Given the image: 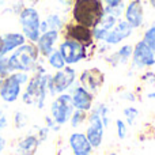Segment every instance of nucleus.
Wrapping results in <instances>:
<instances>
[{"mask_svg":"<svg viewBox=\"0 0 155 155\" xmlns=\"http://www.w3.org/2000/svg\"><path fill=\"white\" fill-rule=\"evenodd\" d=\"M52 74H30V79L26 83L21 94V101L27 106H35L37 109H44L46 98L49 97V82Z\"/></svg>","mask_w":155,"mask_h":155,"instance_id":"obj_1","label":"nucleus"},{"mask_svg":"<svg viewBox=\"0 0 155 155\" xmlns=\"http://www.w3.org/2000/svg\"><path fill=\"white\" fill-rule=\"evenodd\" d=\"M105 16V4L102 0H74L71 8L72 22L93 30Z\"/></svg>","mask_w":155,"mask_h":155,"instance_id":"obj_2","label":"nucleus"},{"mask_svg":"<svg viewBox=\"0 0 155 155\" xmlns=\"http://www.w3.org/2000/svg\"><path fill=\"white\" fill-rule=\"evenodd\" d=\"M41 61V54L37 49V45L34 42L23 44L18 49L10 53L8 63L12 72H27L33 74L38 64Z\"/></svg>","mask_w":155,"mask_h":155,"instance_id":"obj_3","label":"nucleus"},{"mask_svg":"<svg viewBox=\"0 0 155 155\" xmlns=\"http://www.w3.org/2000/svg\"><path fill=\"white\" fill-rule=\"evenodd\" d=\"M19 25L22 29V34L26 37L29 42H37L41 35V16L34 5H25L18 14Z\"/></svg>","mask_w":155,"mask_h":155,"instance_id":"obj_4","label":"nucleus"},{"mask_svg":"<svg viewBox=\"0 0 155 155\" xmlns=\"http://www.w3.org/2000/svg\"><path fill=\"white\" fill-rule=\"evenodd\" d=\"M78 83V72L72 65H65L63 70L54 71L49 82V95L56 97L59 94L68 93Z\"/></svg>","mask_w":155,"mask_h":155,"instance_id":"obj_5","label":"nucleus"},{"mask_svg":"<svg viewBox=\"0 0 155 155\" xmlns=\"http://www.w3.org/2000/svg\"><path fill=\"white\" fill-rule=\"evenodd\" d=\"M131 72L140 70H151L155 65V54L153 49L143 40H139L134 45V52L131 57ZM129 72V75H131Z\"/></svg>","mask_w":155,"mask_h":155,"instance_id":"obj_6","label":"nucleus"},{"mask_svg":"<svg viewBox=\"0 0 155 155\" xmlns=\"http://www.w3.org/2000/svg\"><path fill=\"white\" fill-rule=\"evenodd\" d=\"M74 105H72V99H71V94L70 93H63L59 94L53 98V101L51 102V113L56 124H59L60 127L65 125L70 121L71 114L74 112Z\"/></svg>","mask_w":155,"mask_h":155,"instance_id":"obj_7","label":"nucleus"},{"mask_svg":"<svg viewBox=\"0 0 155 155\" xmlns=\"http://www.w3.org/2000/svg\"><path fill=\"white\" fill-rule=\"evenodd\" d=\"M59 52L61 53L63 59H64L65 64L67 65H76L79 63L84 61L90 53H88V49L86 46H83L82 44L76 42L72 40H64L60 41L59 46H57Z\"/></svg>","mask_w":155,"mask_h":155,"instance_id":"obj_8","label":"nucleus"},{"mask_svg":"<svg viewBox=\"0 0 155 155\" xmlns=\"http://www.w3.org/2000/svg\"><path fill=\"white\" fill-rule=\"evenodd\" d=\"M61 35L64 40H72L82 44L87 49L95 48V40L93 35V30L86 26H82L75 22H68L64 25V29L61 30Z\"/></svg>","mask_w":155,"mask_h":155,"instance_id":"obj_9","label":"nucleus"},{"mask_svg":"<svg viewBox=\"0 0 155 155\" xmlns=\"http://www.w3.org/2000/svg\"><path fill=\"white\" fill-rule=\"evenodd\" d=\"M105 125L102 123L101 117L98 114V110L95 107L88 112V117H87V128H86V136H87L88 142H90L91 147L94 150L99 148L104 143V137H105Z\"/></svg>","mask_w":155,"mask_h":155,"instance_id":"obj_10","label":"nucleus"},{"mask_svg":"<svg viewBox=\"0 0 155 155\" xmlns=\"http://www.w3.org/2000/svg\"><path fill=\"white\" fill-rule=\"evenodd\" d=\"M105 82H106V75L98 67L84 68L78 75V83L93 94H98L105 86Z\"/></svg>","mask_w":155,"mask_h":155,"instance_id":"obj_11","label":"nucleus"},{"mask_svg":"<svg viewBox=\"0 0 155 155\" xmlns=\"http://www.w3.org/2000/svg\"><path fill=\"white\" fill-rule=\"evenodd\" d=\"M23 91V86L16 79L15 74H10L8 76L0 79V99L4 104H14L21 98Z\"/></svg>","mask_w":155,"mask_h":155,"instance_id":"obj_12","label":"nucleus"},{"mask_svg":"<svg viewBox=\"0 0 155 155\" xmlns=\"http://www.w3.org/2000/svg\"><path fill=\"white\" fill-rule=\"evenodd\" d=\"M68 93L71 94L74 109L83 110V112H90L94 107V105H95V94L86 90L79 83H76Z\"/></svg>","mask_w":155,"mask_h":155,"instance_id":"obj_13","label":"nucleus"},{"mask_svg":"<svg viewBox=\"0 0 155 155\" xmlns=\"http://www.w3.org/2000/svg\"><path fill=\"white\" fill-rule=\"evenodd\" d=\"M132 34H134V27L125 19H118V22L114 25V27L105 35L102 42L109 46H116L118 44L124 42L125 40H128Z\"/></svg>","mask_w":155,"mask_h":155,"instance_id":"obj_14","label":"nucleus"},{"mask_svg":"<svg viewBox=\"0 0 155 155\" xmlns=\"http://www.w3.org/2000/svg\"><path fill=\"white\" fill-rule=\"evenodd\" d=\"M124 19L134 27L140 29L144 25V4L142 0H131L124 8Z\"/></svg>","mask_w":155,"mask_h":155,"instance_id":"obj_15","label":"nucleus"},{"mask_svg":"<svg viewBox=\"0 0 155 155\" xmlns=\"http://www.w3.org/2000/svg\"><path fill=\"white\" fill-rule=\"evenodd\" d=\"M60 37H61V33L54 31V30H48L45 33H41L35 45H37V49L42 59H46L54 49H57L56 45L59 44Z\"/></svg>","mask_w":155,"mask_h":155,"instance_id":"obj_16","label":"nucleus"},{"mask_svg":"<svg viewBox=\"0 0 155 155\" xmlns=\"http://www.w3.org/2000/svg\"><path fill=\"white\" fill-rule=\"evenodd\" d=\"M27 40L22 33L14 31V33H5V34L0 35V57L8 56L12 53L15 49L26 44Z\"/></svg>","mask_w":155,"mask_h":155,"instance_id":"obj_17","label":"nucleus"},{"mask_svg":"<svg viewBox=\"0 0 155 155\" xmlns=\"http://www.w3.org/2000/svg\"><path fill=\"white\" fill-rule=\"evenodd\" d=\"M68 146L74 155H87L93 153L94 148L91 147L87 136L84 132H72L68 137Z\"/></svg>","mask_w":155,"mask_h":155,"instance_id":"obj_18","label":"nucleus"},{"mask_svg":"<svg viewBox=\"0 0 155 155\" xmlns=\"http://www.w3.org/2000/svg\"><path fill=\"white\" fill-rule=\"evenodd\" d=\"M41 142L35 134H29L21 137L15 144V155H34L40 147Z\"/></svg>","mask_w":155,"mask_h":155,"instance_id":"obj_19","label":"nucleus"},{"mask_svg":"<svg viewBox=\"0 0 155 155\" xmlns=\"http://www.w3.org/2000/svg\"><path fill=\"white\" fill-rule=\"evenodd\" d=\"M118 22V18L113 15H109V14H105V16L101 19L98 25L93 29V35L95 42H102L105 38V35L110 31V30L114 27V25Z\"/></svg>","mask_w":155,"mask_h":155,"instance_id":"obj_20","label":"nucleus"},{"mask_svg":"<svg viewBox=\"0 0 155 155\" xmlns=\"http://www.w3.org/2000/svg\"><path fill=\"white\" fill-rule=\"evenodd\" d=\"M45 26H46V30H54V31H60L64 29V25L65 22L63 21V18L59 15V14H49L45 19Z\"/></svg>","mask_w":155,"mask_h":155,"instance_id":"obj_21","label":"nucleus"},{"mask_svg":"<svg viewBox=\"0 0 155 155\" xmlns=\"http://www.w3.org/2000/svg\"><path fill=\"white\" fill-rule=\"evenodd\" d=\"M46 63H48V65L53 71L63 70V68L67 65L65 64V61H64V59H63L61 53L59 52V49H54V51L52 52L48 57H46Z\"/></svg>","mask_w":155,"mask_h":155,"instance_id":"obj_22","label":"nucleus"},{"mask_svg":"<svg viewBox=\"0 0 155 155\" xmlns=\"http://www.w3.org/2000/svg\"><path fill=\"white\" fill-rule=\"evenodd\" d=\"M132 52H134V45H131V44H124L116 51L118 60H120V65H127L131 63Z\"/></svg>","mask_w":155,"mask_h":155,"instance_id":"obj_23","label":"nucleus"},{"mask_svg":"<svg viewBox=\"0 0 155 155\" xmlns=\"http://www.w3.org/2000/svg\"><path fill=\"white\" fill-rule=\"evenodd\" d=\"M87 117H88V112H83V110L75 109L72 112V114H71V118L68 123H70V125L74 129H78L87 123Z\"/></svg>","mask_w":155,"mask_h":155,"instance_id":"obj_24","label":"nucleus"},{"mask_svg":"<svg viewBox=\"0 0 155 155\" xmlns=\"http://www.w3.org/2000/svg\"><path fill=\"white\" fill-rule=\"evenodd\" d=\"M139 109L135 106H127L123 109V116H124V121L127 123L128 127H134L136 124L137 118H139Z\"/></svg>","mask_w":155,"mask_h":155,"instance_id":"obj_25","label":"nucleus"},{"mask_svg":"<svg viewBox=\"0 0 155 155\" xmlns=\"http://www.w3.org/2000/svg\"><path fill=\"white\" fill-rule=\"evenodd\" d=\"M94 107L98 110V114H99V117H101L102 123H104L105 128H107L109 124H110V109H109V106H107L105 102H98V104L94 105Z\"/></svg>","mask_w":155,"mask_h":155,"instance_id":"obj_26","label":"nucleus"},{"mask_svg":"<svg viewBox=\"0 0 155 155\" xmlns=\"http://www.w3.org/2000/svg\"><path fill=\"white\" fill-rule=\"evenodd\" d=\"M12 124L15 127V129H23L29 125V117H27L26 113L21 112V110H16L14 113V117H12Z\"/></svg>","mask_w":155,"mask_h":155,"instance_id":"obj_27","label":"nucleus"},{"mask_svg":"<svg viewBox=\"0 0 155 155\" xmlns=\"http://www.w3.org/2000/svg\"><path fill=\"white\" fill-rule=\"evenodd\" d=\"M142 40L144 41L151 49H153V52L155 54V23L151 25L150 27H147V29L144 30Z\"/></svg>","mask_w":155,"mask_h":155,"instance_id":"obj_28","label":"nucleus"},{"mask_svg":"<svg viewBox=\"0 0 155 155\" xmlns=\"http://www.w3.org/2000/svg\"><path fill=\"white\" fill-rule=\"evenodd\" d=\"M116 132H117V137L120 140L127 139V136H128V125H127V123L124 120H121V118L116 120Z\"/></svg>","mask_w":155,"mask_h":155,"instance_id":"obj_29","label":"nucleus"},{"mask_svg":"<svg viewBox=\"0 0 155 155\" xmlns=\"http://www.w3.org/2000/svg\"><path fill=\"white\" fill-rule=\"evenodd\" d=\"M140 83L146 86H154L155 84V72L153 70H146L144 72L140 75Z\"/></svg>","mask_w":155,"mask_h":155,"instance_id":"obj_30","label":"nucleus"},{"mask_svg":"<svg viewBox=\"0 0 155 155\" xmlns=\"http://www.w3.org/2000/svg\"><path fill=\"white\" fill-rule=\"evenodd\" d=\"M10 74H12L10 68V63H8V56H2L0 57V79L8 76Z\"/></svg>","mask_w":155,"mask_h":155,"instance_id":"obj_31","label":"nucleus"},{"mask_svg":"<svg viewBox=\"0 0 155 155\" xmlns=\"http://www.w3.org/2000/svg\"><path fill=\"white\" fill-rule=\"evenodd\" d=\"M44 120H45V127H48V128L51 129V132L52 131H53V132H59L60 131V128H61V127H60L59 124H56V121L52 118L51 114H46L45 117H44Z\"/></svg>","mask_w":155,"mask_h":155,"instance_id":"obj_32","label":"nucleus"},{"mask_svg":"<svg viewBox=\"0 0 155 155\" xmlns=\"http://www.w3.org/2000/svg\"><path fill=\"white\" fill-rule=\"evenodd\" d=\"M49 134H51V129H49L48 127L44 125V127H38V128H37V134H35V135H37L38 140H40L41 143H44L49 137Z\"/></svg>","mask_w":155,"mask_h":155,"instance_id":"obj_33","label":"nucleus"},{"mask_svg":"<svg viewBox=\"0 0 155 155\" xmlns=\"http://www.w3.org/2000/svg\"><path fill=\"white\" fill-rule=\"evenodd\" d=\"M8 125H10V121H8L7 114L4 113V110H0V134H2L4 129H7Z\"/></svg>","mask_w":155,"mask_h":155,"instance_id":"obj_34","label":"nucleus"},{"mask_svg":"<svg viewBox=\"0 0 155 155\" xmlns=\"http://www.w3.org/2000/svg\"><path fill=\"white\" fill-rule=\"evenodd\" d=\"M121 98L128 101V102H136L137 101V95L135 91H125V93L121 95Z\"/></svg>","mask_w":155,"mask_h":155,"instance_id":"obj_35","label":"nucleus"},{"mask_svg":"<svg viewBox=\"0 0 155 155\" xmlns=\"http://www.w3.org/2000/svg\"><path fill=\"white\" fill-rule=\"evenodd\" d=\"M105 7H118L124 4V0H102Z\"/></svg>","mask_w":155,"mask_h":155,"instance_id":"obj_36","label":"nucleus"},{"mask_svg":"<svg viewBox=\"0 0 155 155\" xmlns=\"http://www.w3.org/2000/svg\"><path fill=\"white\" fill-rule=\"evenodd\" d=\"M5 144H7V142H5V139L3 137V135L0 134V154H2L3 150L5 148Z\"/></svg>","mask_w":155,"mask_h":155,"instance_id":"obj_37","label":"nucleus"},{"mask_svg":"<svg viewBox=\"0 0 155 155\" xmlns=\"http://www.w3.org/2000/svg\"><path fill=\"white\" fill-rule=\"evenodd\" d=\"M146 98L147 99H155V91H150V93L146 94Z\"/></svg>","mask_w":155,"mask_h":155,"instance_id":"obj_38","label":"nucleus"},{"mask_svg":"<svg viewBox=\"0 0 155 155\" xmlns=\"http://www.w3.org/2000/svg\"><path fill=\"white\" fill-rule=\"evenodd\" d=\"M29 3H31V4H37L38 2H41V0H27Z\"/></svg>","mask_w":155,"mask_h":155,"instance_id":"obj_39","label":"nucleus"},{"mask_svg":"<svg viewBox=\"0 0 155 155\" xmlns=\"http://www.w3.org/2000/svg\"><path fill=\"white\" fill-rule=\"evenodd\" d=\"M148 2H150V5L153 8H155V0H148Z\"/></svg>","mask_w":155,"mask_h":155,"instance_id":"obj_40","label":"nucleus"},{"mask_svg":"<svg viewBox=\"0 0 155 155\" xmlns=\"http://www.w3.org/2000/svg\"><path fill=\"white\" fill-rule=\"evenodd\" d=\"M107 155H118V154H117V153H114V151H112V153H109Z\"/></svg>","mask_w":155,"mask_h":155,"instance_id":"obj_41","label":"nucleus"},{"mask_svg":"<svg viewBox=\"0 0 155 155\" xmlns=\"http://www.w3.org/2000/svg\"><path fill=\"white\" fill-rule=\"evenodd\" d=\"M64 2H74V0H64Z\"/></svg>","mask_w":155,"mask_h":155,"instance_id":"obj_42","label":"nucleus"},{"mask_svg":"<svg viewBox=\"0 0 155 155\" xmlns=\"http://www.w3.org/2000/svg\"><path fill=\"white\" fill-rule=\"evenodd\" d=\"M87 155H95V154H93V153H91V154H87Z\"/></svg>","mask_w":155,"mask_h":155,"instance_id":"obj_43","label":"nucleus"},{"mask_svg":"<svg viewBox=\"0 0 155 155\" xmlns=\"http://www.w3.org/2000/svg\"><path fill=\"white\" fill-rule=\"evenodd\" d=\"M19 2H23V0H19Z\"/></svg>","mask_w":155,"mask_h":155,"instance_id":"obj_44","label":"nucleus"}]
</instances>
